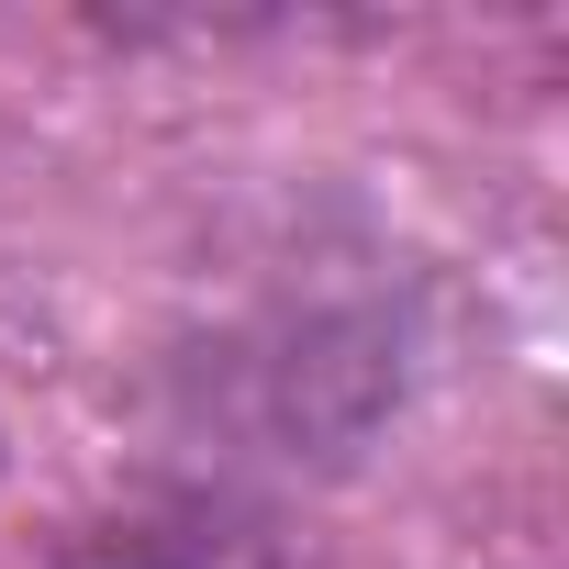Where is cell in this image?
<instances>
[{"label": "cell", "instance_id": "obj_1", "mask_svg": "<svg viewBox=\"0 0 569 569\" xmlns=\"http://www.w3.org/2000/svg\"><path fill=\"white\" fill-rule=\"evenodd\" d=\"M68 569H268V536L223 502H134L123 525L79 536Z\"/></svg>", "mask_w": 569, "mask_h": 569}]
</instances>
